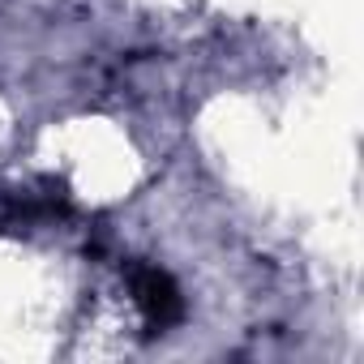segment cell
Instances as JSON below:
<instances>
[{"mask_svg": "<svg viewBox=\"0 0 364 364\" xmlns=\"http://www.w3.org/2000/svg\"><path fill=\"white\" fill-rule=\"evenodd\" d=\"M129 287H133V300L146 317V334H167L180 317H185V296H180L176 279L159 266H146V262H133L129 266Z\"/></svg>", "mask_w": 364, "mask_h": 364, "instance_id": "1", "label": "cell"}]
</instances>
